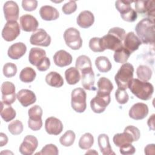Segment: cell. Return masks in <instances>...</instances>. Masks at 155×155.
<instances>
[{
  "label": "cell",
  "mask_w": 155,
  "mask_h": 155,
  "mask_svg": "<svg viewBox=\"0 0 155 155\" xmlns=\"http://www.w3.org/2000/svg\"><path fill=\"white\" fill-rule=\"evenodd\" d=\"M76 68L81 72V82L85 90H94V73L93 72L91 61L86 55L79 56L76 61Z\"/></svg>",
  "instance_id": "6da1fadb"
},
{
  "label": "cell",
  "mask_w": 155,
  "mask_h": 155,
  "mask_svg": "<svg viewBox=\"0 0 155 155\" xmlns=\"http://www.w3.org/2000/svg\"><path fill=\"white\" fill-rule=\"evenodd\" d=\"M125 31L120 27H115L110 29L108 34L101 38L102 46L106 49L115 51L123 47L122 41L125 36Z\"/></svg>",
  "instance_id": "7a4b0ae2"
},
{
  "label": "cell",
  "mask_w": 155,
  "mask_h": 155,
  "mask_svg": "<svg viewBox=\"0 0 155 155\" xmlns=\"http://www.w3.org/2000/svg\"><path fill=\"white\" fill-rule=\"evenodd\" d=\"M135 30L141 42L143 44H154V22L150 18H143L136 25Z\"/></svg>",
  "instance_id": "3957f363"
},
{
  "label": "cell",
  "mask_w": 155,
  "mask_h": 155,
  "mask_svg": "<svg viewBox=\"0 0 155 155\" xmlns=\"http://www.w3.org/2000/svg\"><path fill=\"white\" fill-rule=\"evenodd\" d=\"M128 88L134 95L143 101L150 99L154 92L153 85L150 82L139 79H133Z\"/></svg>",
  "instance_id": "277c9868"
},
{
  "label": "cell",
  "mask_w": 155,
  "mask_h": 155,
  "mask_svg": "<svg viewBox=\"0 0 155 155\" xmlns=\"http://www.w3.org/2000/svg\"><path fill=\"white\" fill-rule=\"evenodd\" d=\"M140 136L139 130L133 126L128 125L125 128L122 133L116 134L113 138V140L116 146L120 147L125 143H131L134 141H137Z\"/></svg>",
  "instance_id": "5b68a950"
},
{
  "label": "cell",
  "mask_w": 155,
  "mask_h": 155,
  "mask_svg": "<svg viewBox=\"0 0 155 155\" xmlns=\"http://www.w3.org/2000/svg\"><path fill=\"white\" fill-rule=\"evenodd\" d=\"M134 67L128 62L123 64L114 76L115 82L119 88L126 90L133 79Z\"/></svg>",
  "instance_id": "8992f818"
},
{
  "label": "cell",
  "mask_w": 155,
  "mask_h": 155,
  "mask_svg": "<svg viewBox=\"0 0 155 155\" xmlns=\"http://www.w3.org/2000/svg\"><path fill=\"white\" fill-rule=\"evenodd\" d=\"M87 94L82 88L73 90L71 94V105L72 108L77 113H83L87 108Z\"/></svg>",
  "instance_id": "52a82bcc"
},
{
  "label": "cell",
  "mask_w": 155,
  "mask_h": 155,
  "mask_svg": "<svg viewBox=\"0 0 155 155\" xmlns=\"http://www.w3.org/2000/svg\"><path fill=\"white\" fill-rule=\"evenodd\" d=\"M133 1H117L115 2V7L117 11L120 13L122 19L127 22H134L137 18L136 11L132 8L131 4Z\"/></svg>",
  "instance_id": "ba28073f"
},
{
  "label": "cell",
  "mask_w": 155,
  "mask_h": 155,
  "mask_svg": "<svg viewBox=\"0 0 155 155\" xmlns=\"http://www.w3.org/2000/svg\"><path fill=\"white\" fill-rule=\"evenodd\" d=\"M64 39L66 45L72 50H79L82 45L80 32L75 28L70 27L66 29L64 33Z\"/></svg>",
  "instance_id": "9c48e42d"
},
{
  "label": "cell",
  "mask_w": 155,
  "mask_h": 155,
  "mask_svg": "<svg viewBox=\"0 0 155 155\" xmlns=\"http://www.w3.org/2000/svg\"><path fill=\"white\" fill-rule=\"evenodd\" d=\"M28 127L33 130H39L42 126V109L39 105H35L33 107L29 108L28 111Z\"/></svg>",
  "instance_id": "30bf717a"
},
{
  "label": "cell",
  "mask_w": 155,
  "mask_h": 155,
  "mask_svg": "<svg viewBox=\"0 0 155 155\" xmlns=\"http://www.w3.org/2000/svg\"><path fill=\"white\" fill-rule=\"evenodd\" d=\"M20 31V27L17 21H7L2 30V37L5 41L11 42L19 35Z\"/></svg>",
  "instance_id": "8fae6325"
},
{
  "label": "cell",
  "mask_w": 155,
  "mask_h": 155,
  "mask_svg": "<svg viewBox=\"0 0 155 155\" xmlns=\"http://www.w3.org/2000/svg\"><path fill=\"white\" fill-rule=\"evenodd\" d=\"M30 42L34 45L48 47L51 43V37L45 30L39 28L31 34Z\"/></svg>",
  "instance_id": "7c38bea8"
},
{
  "label": "cell",
  "mask_w": 155,
  "mask_h": 155,
  "mask_svg": "<svg viewBox=\"0 0 155 155\" xmlns=\"http://www.w3.org/2000/svg\"><path fill=\"white\" fill-rule=\"evenodd\" d=\"M135 3V11L136 13L147 15L151 19H154L155 7L153 1H137Z\"/></svg>",
  "instance_id": "4fadbf2b"
},
{
  "label": "cell",
  "mask_w": 155,
  "mask_h": 155,
  "mask_svg": "<svg viewBox=\"0 0 155 155\" xmlns=\"http://www.w3.org/2000/svg\"><path fill=\"white\" fill-rule=\"evenodd\" d=\"M1 90L2 93V101L7 105L13 104L16 97L15 85L9 81L4 82L1 85Z\"/></svg>",
  "instance_id": "5bb4252c"
},
{
  "label": "cell",
  "mask_w": 155,
  "mask_h": 155,
  "mask_svg": "<svg viewBox=\"0 0 155 155\" xmlns=\"http://www.w3.org/2000/svg\"><path fill=\"white\" fill-rule=\"evenodd\" d=\"M110 95H101L96 94L90 101V107L95 113H103L108 105L110 103Z\"/></svg>",
  "instance_id": "9a60e30c"
},
{
  "label": "cell",
  "mask_w": 155,
  "mask_h": 155,
  "mask_svg": "<svg viewBox=\"0 0 155 155\" xmlns=\"http://www.w3.org/2000/svg\"><path fill=\"white\" fill-rule=\"evenodd\" d=\"M38 145L37 138L32 135L26 136L19 147V152L23 155H31Z\"/></svg>",
  "instance_id": "2e32d148"
},
{
  "label": "cell",
  "mask_w": 155,
  "mask_h": 155,
  "mask_svg": "<svg viewBox=\"0 0 155 155\" xmlns=\"http://www.w3.org/2000/svg\"><path fill=\"white\" fill-rule=\"evenodd\" d=\"M3 11L5 19L7 21H16L18 19L19 8L16 2L13 1L5 2L3 6Z\"/></svg>",
  "instance_id": "e0dca14e"
},
{
  "label": "cell",
  "mask_w": 155,
  "mask_h": 155,
  "mask_svg": "<svg viewBox=\"0 0 155 155\" xmlns=\"http://www.w3.org/2000/svg\"><path fill=\"white\" fill-rule=\"evenodd\" d=\"M148 114V107L147 104L138 102L134 104L129 110V116L134 120H142Z\"/></svg>",
  "instance_id": "ac0fdd59"
},
{
  "label": "cell",
  "mask_w": 155,
  "mask_h": 155,
  "mask_svg": "<svg viewBox=\"0 0 155 155\" xmlns=\"http://www.w3.org/2000/svg\"><path fill=\"white\" fill-rule=\"evenodd\" d=\"M63 128L62 122L55 117H49L45 120V129L49 134L58 135L62 131Z\"/></svg>",
  "instance_id": "d6986e66"
},
{
  "label": "cell",
  "mask_w": 155,
  "mask_h": 155,
  "mask_svg": "<svg viewBox=\"0 0 155 155\" xmlns=\"http://www.w3.org/2000/svg\"><path fill=\"white\" fill-rule=\"evenodd\" d=\"M21 29L27 32L35 31L38 27L39 22L33 16L25 14L20 17L19 19Z\"/></svg>",
  "instance_id": "ffe728a7"
},
{
  "label": "cell",
  "mask_w": 155,
  "mask_h": 155,
  "mask_svg": "<svg viewBox=\"0 0 155 155\" xmlns=\"http://www.w3.org/2000/svg\"><path fill=\"white\" fill-rule=\"evenodd\" d=\"M141 44L142 42L140 40L134 32L130 31L125 35L123 46L128 50L131 54L137 50Z\"/></svg>",
  "instance_id": "44dd1931"
},
{
  "label": "cell",
  "mask_w": 155,
  "mask_h": 155,
  "mask_svg": "<svg viewBox=\"0 0 155 155\" xmlns=\"http://www.w3.org/2000/svg\"><path fill=\"white\" fill-rule=\"evenodd\" d=\"M16 98L20 104L24 107H27L36 101V97L33 91L28 89H22L16 94Z\"/></svg>",
  "instance_id": "7402d4cb"
},
{
  "label": "cell",
  "mask_w": 155,
  "mask_h": 155,
  "mask_svg": "<svg viewBox=\"0 0 155 155\" xmlns=\"http://www.w3.org/2000/svg\"><path fill=\"white\" fill-rule=\"evenodd\" d=\"M46 57V52L44 50L38 47H33L29 52L28 61L31 65L37 67L44 61Z\"/></svg>",
  "instance_id": "603a6c76"
},
{
  "label": "cell",
  "mask_w": 155,
  "mask_h": 155,
  "mask_svg": "<svg viewBox=\"0 0 155 155\" xmlns=\"http://www.w3.org/2000/svg\"><path fill=\"white\" fill-rule=\"evenodd\" d=\"M27 47L23 42H16L12 44L8 49V56L12 59H19L26 53Z\"/></svg>",
  "instance_id": "cb8c5ba5"
},
{
  "label": "cell",
  "mask_w": 155,
  "mask_h": 155,
  "mask_svg": "<svg viewBox=\"0 0 155 155\" xmlns=\"http://www.w3.org/2000/svg\"><path fill=\"white\" fill-rule=\"evenodd\" d=\"M71 55L64 50H60L55 53L53 56V61L56 65L64 67L69 65L72 62Z\"/></svg>",
  "instance_id": "d4e9b609"
},
{
  "label": "cell",
  "mask_w": 155,
  "mask_h": 155,
  "mask_svg": "<svg viewBox=\"0 0 155 155\" xmlns=\"http://www.w3.org/2000/svg\"><path fill=\"white\" fill-rule=\"evenodd\" d=\"M94 22V16L92 12L88 10L81 12L77 17L76 22L78 25L83 28H87L91 27Z\"/></svg>",
  "instance_id": "484cf974"
},
{
  "label": "cell",
  "mask_w": 155,
  "mask_h": 155,
  "mask_svg": "<svg viewBox=\"0 0 155 155\" xmlns=\"http://www.w3.org/2000/svg\"><path fill=\"white\" fill-rule=\"evenodd\" d=\"M39 15L44 21H50L57 19L59 14L58 10L51 5H43L40 8Z\"/></svg>",
  "instance_id": "4316f807"
},
{
  "label": "cell",
  "mask_w": 155,
  "mask_h": 155,
  "mask_svg": "<svg viewBox=\"0 0 155 155\" xmlns=\"http://www.w3.org/2000/svg\"><path fill=\"white\" fill-rule=\"evenodd\" d=\"M97 91L96 94L101 95H110L113 89V85L110 79L101 77L97 81Z\"/></svg>",
  "instance_id": "83f0119b"
},
{
  "label": "cell",
  "mask_w": 155,
  "mask_h": 155,
  "mask_svg": "<svg viewBox=\"0 0 155 155\" xmlns=\"http://www.w3.org/2000/svg\"><path fill=\"white\" fill-rule=\"evenodd\" d=\"M97 143L101 152L104 155L114 154L109 142V137L106 134H101L97 137Z\"/></svg>",
  "instance_id": "f1b7e54d"
},
{
  "label": "cell",
  "mask_w": 155,
  "mask_h": 155,
  "mask_svg": "<svg viewBox=\"0 0 155 155\" xmlns=\"http://www.w3.org/2000/svg\"><path fill=\"white\" fill-rule=\"evenodd\" d=\"M46 83L53 87L60 88L64 85V79L61 75L56 71H50L45 76Z\"/></svg>",
  "instance_id": "f546056e"
},
{
  "label": "cell",
  "mask_w": 155,
  "mask_h": 155,
  "mask_svg": "<svg viewBox=\"0 0 155 155\" xmlns=\"http://www.w3.org/2000/svg\"><path fill=\"white\" fill-rule=\"evenodd\" d=\"M1 116L5 122H8L15 119L16 113L10 105L5 104L2 101H1Z\"/></svg>",
  "instance_id": "4dcf8cb0"
},
{
  "label": "cell",
  "mask_w": 155,
  "mask_h": 155,
  "mask_svg": "<svg viewBox=\"0 0 155 155\" xmlns=\"http://www.w3.org/2000/svg\"><path fill=\"white\" fill-rule=\"evenodd\" d=\"M65 78L67 82L70 85L76 84L81 79L80 73L79 70L76 67H70L65 71Z\"/></svg>",
  "instance_id": "1f68e13d"
},
{
  "label": "cell",
  "mask_w": 155,
  "mask_h": 155,
  "mask_svg": "<svg viewBox=\"0 0 155 155\" xmlns=\"http://www.w3.org/2000/svg\"><path fill=\"white\" fill-rule=\"evenodd\" d=\"M95 65L97 70L101 73L109 71L112 67V65L108 58L105 56H99L95 60Z\"/></svg>",
  "instance_id": "d6a6232c"
},
{
  "label": "cell",
  "mask_w": 155,
  "mask_h": 155,
  "mask_svg": "<svg viewBox=\"0 0 155 155\" xmlns=\"http://www.w3.org/2000/svg\"><path fill=\"white\" fill-rule=\"evenodd\" d=\"M36 76V73L33 68L27 67L23 68L19 73V79L21 81L25 83H30L33 82Z\"/></svg>",
  "instance_id": "836d02e7"
},
{
  "label": "cell",
  "mask_w": 155,
  "mask_h": 155,
  "mask_svg": "<svg viewBox=\"0 0 155 155\" xmlns=\"http://www.w3.org/2000/svg\"><path fill=\"white\" fill-rule=\"evenodd\" d=\"M131 53L124 46L114 51L113 55L114 60L117 63L124 64L128 61Z\"/></svg>",
  "instance_id": "e575fe53"
},
{
  "label": "cell",
  "mask_w": 155,
  "mask_h": 155,
  "mask_svg": "<svg viewBox=\"0 0 155 155\" xmlns=\"http://www.w3.org/2000/svg\"><path fill=\"white\" fill-rule=\"evenodd\" d=\"M152 70L147 65H140L136 70V74L139 79L142 81H148L151 78Z\"/></svg>",
  "instance_id": "d590c367"
},
{
  "label": "cell",
  "mask_w": 155,
  "mask_h": 155,
  "mask_svg": "<svg viewBox=\"0 0 155 155\" xmlns=\"http://www.w3.org/2000/svg\"><path fill=\"white\" fill-rule=\"evenodd\" d=\"M94 143L93 136L90 133L84 134L80 138L78 145L82 150H88L92 147Z\"/></svg>",
  "instance_id": "8d00e7d4"
},
{
  "label": "cell",
  "mask_w": 155,
  "mask_h": 155,
  "mask_svg": "<svg viewBox=\"0 0 155 155\" xmlns=\"http://www.w3.org/2000/svg\"><path fill=\"white\" fill-rule=\"evenodd\" d=\"M76 135L74 131L72 130H67L59 138V142L64 147H70L73 144Z\"/></svg>",
  "instance_id": "74e56055"
},
{
  "label": "cell",
  "mask_w": 155,
  "mask_h": 155,
  "mask_svg": "<svg viewBox=\"0 0 155 155\" xmlns=\"http://www.w3.org/2000/svg\"><path fill=\"white\" fill-rule=\"evenodd\" d=\"M8 130L13 135L20 134L24 130L23 124L19 120H13L8 125Z\"/></svg>",
  "instance_id": "f35d334b"
},
{
  "label": "cell",
  "mask_w": 155,
  "mask_h": 155,
  "mask_svg": "<svg viewBox=\"0 0 155 155\" xmlns=\"http://www.w3.org/2000/svg\"><path fill=\"white\" fill-rule=\"evenodd\" d=\"M3 74L7 78H12L17 73V67L16 64L12 62L5 63L3 66Z\"/></svg>",
  "instance_id": "ab89813d"
},
{
  "label": "cell",
  "mask_w": 155,
  "mask_h": 155,
  "mask_svg": "<svg viewBox=\"0 0 155 155\" xmlns=\"http://www.w3.org/2000/svg\"><path fill=\"white\" fill-rule=\"evenodd\" d=\"M89 47L94 52H102L104 50L102 46L101 38L94 37L89 41Z\"/></svg>",
  "instance_id": "60d3db41"
},
{
  "label": "cell",
  "mask_w": 155,
  "mask_h": 155,
  "mask_svg": "<svg viewBox=\"0 0 155 155\" xmlns=\"http://www.w3.org/2000/svg\"><path fill=\"white\" fill-rule=\"evenodd\" d=\"M115 98L119 104H125L128 101L129 96L125 90L118 88L115 91Z\"/></svg>",
  "instance_id": "b9f144b4"
},
{
  "label": "cell",
  "mask_w": 155,
  "mask_h": 155,
  "mask_svg": "<svg viewBox=\"0 0 155 155\" xmlns=\"http://www.w3.org/2000/svg\"><path fill=\"white\" fill-rule=\"evenodd\" d=\"M59 153L58 148L57 147L52 143L47 144L41 150V152L36 154H51V155H58Z\"/></svg>",
  "instance_id": "7bdbcfd3"
},
{
  "label": "cell",
  "mask_w": 155,
  "mask_h": 155,
  "mask_svg": "<svg viewBox=\"0 0 155 155\" xmlns=\"http://www.w3.org/2000/svg\"><path fill=\"white\" fill-rule=\"evenodd\" d=\"M77 9V4L74 1H70L64 4L62 7L63 13L65 15H70L74 13Z\"/></svg>",
  "instance_id": "ee69618b"
},
{
  "label": "cell",
  "mask_w": 155,
  "mask_h": 155,
  "mask_svg": "<svg viewBox=\"0 0 155 155\" xmlns=\"http://www.w3.org/2000/svg\"><path fill=\"white\" fill-rule=\"evenodd\" d=\"M22 7L24 10L32 12L38 7V1L36 0H23L22 1Z\"/></svg>",
  "instance_id": "f6af8a7d"
},
{
  "label": "cell",
  "mask_w": 155,
  "mask_h": 155,
  "mask_svg": "<svg viewBox=\"0 0 155 155\" xmlns=\"http://www.w3.org/2000/svg\"><path fill=\"white\" fill-rule=\"evenodd\" d=\"M119 151L123 155H131L134 154L136 149L131 143H125L120 147Z\"/></svg>",
  "instance_id": "bcb514c9"
},
{
  "label": "cell",
  "mask_w": 155,
  "mask_h": 155,
  "mask_svg": "<svg viewBox=\"0 0 155 155\" xmlns=\"http://www.w3.org/2000/svg\"><path fill=\"white\" fill-rule=\"evenodd\" d=\"M50 66V61L48 58L46 57L44 61L37 67V69L40 71H45L47 70Z\"/></svg>",
  "instance_id": "7dc6e473"
},
{
  "label": "cell",
  "mask_w": 155,
  "mask_h": 155,
  "mask_svg": "<svg viewBox=\"0 0 155 155\" xmlns=\"http://www.w3.org/2000/svg\"><path fill=\"white\" fill-rule=\"evenodd\" d=\"M144 153L147 155H154L155 153V145L154 143L147 145L144 148Z\"/></svg>",
  "instance_id": "c3c4849f"
},
{
  "label": "cell",
  "mask_w": 155,
  "mask_h": 155,
  "mask_svg": "<svg viewBox=\"0 0 155 155\" xmlns=\"http://www.w3.org/2000/svg\"><path fill=\"white\" fill-rule=\"evenodd\" d=\"M154 114H153L148 119L147 124L149 127L150 130H154Z\"/></svg>",
  "instance_id": "681fc988"
},
{
  "label": "cell",
  "mask_w": 155,
  "mask_h": 155,
  "mask_svg": "<svg viewBox=\"0 0 155 155\" xmlns=\"http://www.w3.org/2000/svg\"><path fill=\"white\" fill-rule=\"evenodd\" d=\"M0 137H1V141H0V146L3 147L8 142V137L7 135L3 133H0Z\"/></svg>",
  "instance_id": "f907efd6"
}]
</instances>
